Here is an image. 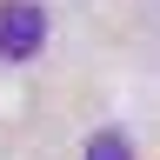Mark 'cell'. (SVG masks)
<instances>
[{
  "instance_id": "obj_2",
  "label": "cell",
  "mask_w": 160,
  "mask_h": 160,
  "mask_svg": "<svg viewBox=\"0 0 160 160\" xmlns=\"http://www.w3.org/2000/svg\"><path fill=\"white\" fill-rule=\"evenodd\" d=\"M87 160H133V147H127L120 127H100V133L87 140Z\"/></svg>"
},
{
  "instance_id": "obj_1",
  "label": "cell",
  "mask_w": 160,
  "mask_h": 160,
  "mask_svg": "<svg viewBox=\"0 0 160 160\" xmlns=\"http://www.w3.org/2000/svg\"><path fill=\"white\" fill-rule=\"evenodd\" d=\"M47 47V13L33 0H0V60H33Z\"/></svg>"
}]
</instances>
